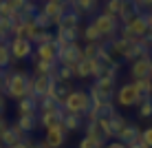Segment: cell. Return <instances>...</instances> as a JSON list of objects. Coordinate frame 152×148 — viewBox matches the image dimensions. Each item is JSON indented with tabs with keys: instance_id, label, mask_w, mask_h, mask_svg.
I'll return each instance as SVG.
<instances>
[{
	"instance_id": "5b68a950",
	"label": "cell",
	"mask_w": 152,
	"mask_h": 148,
	"mask_svg": "<svg viewBox=\"0 0 152 148\" xmlns=\"http://www.w3.org/2000/svg\"><path fill=\"white\" fill-rule=\"evenodd\" d=\"M9 44V53H11V60H27V57L33 55V44L29 40L22 38H11L7 42Z\"/></svg>"
},
{
	"instance_id": "1f68e13d",
	"label": "cell",
	"mask_w": 152,
	"mask_h": 148,
	"mask_svg": "<svg viewBox=\"0 0 152 148\" xmlns=\"http://www.w3.org/2000/svg\"><path fill=\"white\" fill-rule=\"evenodd\" d=\"M139 115L141 117H152V99H145V102L139 104Z\"/></svg>"
},
{
	"instance_id": "30bf717a",
	"label": "cell",
	"mask_w": 152,
	"mask_h": 148,
	"mask_svg": "<svg viewBox=\"0 0 152 148\" xmlns=\"http://www.w3.org/2000/svg\"><path fill=\"white\" fill-rule=\"evenodd\" d=\"M24 137H27V135H24L22 130L13 124V126H7V128L2 130V135H0V144H2V148H11L13 144L22 141Z\"/></svg>"
},
{
	"instance_id": "83f0119b",
	"label": "cell",
	"mask_w": 152,
	"mask_h": 148,
	"mask_svg": "<svg viewBox=\"0 0 152 148\" xmlns=\"http://www.w3.org/2000/svg\"><path fill=\"white\" fill-rule=\"evenodd\" d=\"M38 33H40V29L33 24V20H24V40H29L31 44H33V40L38 38Z\"/></svg>"
},
{
	"instance_id": "7c38bea8",
	"label": "cell",
	"mask_w": 152,
	"mask_h": 148,
	"mask_svg": "<svg viewBox=\"0 0 152 148\" xmlns=\"http://www.w3.org/2000/svg\"><path fill=\"white\" fill-rule=\"evenodd\" d=\"M99 64H102L99 60H86L84 57L80 64L75 66V77H82V80L84 77H95L97 71H99Z\"/></svg>"
},
{
	"instance_id": "b9f144b4",
	"label": "cell",
	"mask_w": 152,
	"mask_h": 148,
	"mask_svg": "<svg viewBox=\"0 0 152 148\" xmlns=\"http://www.w3.org/2000/svg\"><path fill=\"white\" fill-rule=\"evenodd\" d=\"M150 86H152V77H150Z\"/></svg>"
},
{
	"instance_id": "6da1fadb",
	"label": "cell",
	"mask_w": 152,
	"mask_h": 148,
	"mask_svg": "<svg viewBox=\"0 0 152 148\" xmlns=\"http://www.w3.org/2000/svg\"><path fill=\"white\" fill-rule=\"evenodd\" d=\"M27 82H29V73L24 71H9V77H7V97L20 102L22 97H27Z\"/></svg>"
},
{
	"instance_id": "ab89813d",
	"label": "cell",
	"mask_w": 152,
	"mask_h": 148,
	"mask_svg": "<svg viewBox=\"0 0 152 148\" xmlns=\"http://www.w3.org/2000/svg\"><path fill=\"white\" fill-rule=\"evenodd\" d=\"M104 148H126L124 144H119V141H113V144H106Z\"/></svg>"
},
{
	"instance_id": "60d3db41",
	"label": "cell",
	"mask_w": 152,
	"mask_h": 148,
	"mask_svg": "<svg viewBox=\"0 0 152 148\" xmlns=\"http://www.w3.org/2000/svg\"><path fill=\"white\" fill-rule=\"evenodd\" d=\"M4 106H7V102H4V97H2V93H0V115L4 113Z\"/></svg>"
},
{
	"instance_id": "f35d334b",
	"label": "cell",
	"mask_w": 152,
	"mask_h": 148,
	"mask_svg": "<svg viewBox=\"0 0 152 148\" xmlns=\"http://www.w3.org/2000/svg\"><path fill=\"white\" fill-rule=\"evenodd\" d=\"M7 126L9 124H7V119H4V115H0V135H2V130L7 128Z\"/></svg>"
},
{
	"instance_id": "d6a6232c",
	"label": "cell",
	"mask_w": 152,
	"mask_h": 148,
	"mask_svg": "<svg viewBox=\"0 0 152 148\" xmlns=\"http://www.w3.org/2000/svg\"><path fill=\"white\" fill-rule=\"evenodd\" d=\"M77 148H104V144H99V141L91 139V137H84V139L80 141V146Z\"/></svg>"
},
{
	"instance_id": "7402d4cb",
	"label": "cell",
	"mask_w": 152,
	"mask_h": 148,
	"mask_svg": "<svg viewBox=\"0 0 152 148\" xmlns=\"http://www.w3.org/2000/svg\"><path fill=\"white\" fill-rule=\"evenodd\" d=\"M134 88H137V95L141 102H145V99H152V86H150V80H137L132 82Z\"/></svg>"
},
{
	"instance_id": "9c48e42d",
	"label": "cell",
	"mask_w": 152,
	"mask_h": 148,
	"mask_svg": "<svg viewBox=\"0 0 152 148\" xmlns=\"http://www.w3.org/2000/svg\"><path fill=\"white\" fill-rule=\"evenodd\" d=\"M66 9H69V2H62V0H49V2H44V7H42L40 11H44L55 22V27H57V20L64 15Z\"/></svg>"
},
{
	"instance_id": "d4e9b609",
	"label": "cell",
	"mask_w": 152,
	"mask_h": 148,
	"mask_svg": "<svg viewBox=\"0 0 152 148\" xmlns=\"http://www.w3.org/2000/svg\"><path fill=\"white\" fill-rule=\"evenodd\" d=\"M84 38H86L88 44H104V35L99 33L93 24H88V27L84 29Z\"/></svg>"
},
{
	"instance_id": "836d02e7",
	"label": "cell",
	"mask_w": 152,
	"mask_h": 148,
	"mask_svg": "<svg viewBox=\"0 0 152 148\" xmlns=\"http://www.w3.org/2000/svg\"><path fill=\"white\" fill-rule=\"evenodd\" d=\"M141 141L145 144V148H152V126L145 130H141Z\"/></svg>"
},
{
	"instance_id": "7bdbcfd3",
	"label": "cell",
	"mask_w": 152,
	"mask_h": 148,
	"mask_svg": "<svg viewBox=\"0 0 152 148\" xmlns=\"http://www.w3.org/2000/svg\"><path fill=\"white\" fill-rule=\"evenodd\" d=\"M150 62H152V53H150Z\"/></svg>"
},
{
	"instance_id": "5bb4252c",
	"label": "cell",
	"mask_w": 152,
	"mask_h": 148,
	"mask_svg": "<svg viewBox=\"0 0 152 148\" xmlns=\"http://www.w3.org/2000/svg\"><path fill=\"white\" fill-rule=\"evenodd\" d=\"M80 11H77L75 7H71L64 11V15H62L60 20H57V29H71V27H80Z\"/></svg>"
},
{
	"instance_id": "ffe728a7",
	"label": "cell",
	"mask_w": 152,
	"mask_h": 148,
	"mask_svg": "<svg viewBox=\"0 0 152 148\" xmlns=\"http://www.w3.org/2000/svg\"><path fill=\"white\" fill-rule=\"evenodd\" d=\"M126 4H128L126 0H108V2L104 4V13L110 15V18H117V15H121Z\"/></svg>"
},
{
	"instance_id": "f546056e",
	"label": "cell",
	"mask_w": 152,
	"mask_h": 148,
	"mask_svg": "<svg viewBox=\"0 0 152 148\" xmlns=\"http://www.w3.org/2000/svg\"><path fill=\"white\" fill-rule=\"evenodd\" d=\"M71 7H75L77 11H95L97 2H95V0H77V2L71 4Z\"/></svg>"
},
{
	"instance_id": "4fadbf2b",
	"label": "cell",
	"mask_w": 152,
	"mask_h": 148,
	"mask_svg": "<svg viewBox=\"0 0 152 148\" xmlns=\"http://www.w3.org/2000/svg\"><path fill=\"white\" fill-rule=\"evenodd\" d=\"M62 117H64V108L57 106L55 110H51V113H42L38 117V124H42L46 130H49V128H53V126L62 124Z\"/></svg>"
},
{
	"instance_id": "4316f807",
	"label": "cell",
	"mask_w": 152,
	"mask_h": 148,
	"mask_svg": "<svg viewBox=\"0 0 152 148\" xmlns=\"http://www.w3.org/2000/svg\"><path fill=\"white\" fill-rule=\"evenodd\" d=\"M11 64V53H9V44L7 42H0V68L7 71Z\"/></svg>"
},
{
	"instance_id": "7a4b0ae2",
	"label": "cell",
	"mask_w": 152,
	"mask_h": 148,
	"mask_svg": "<svg viewBox=\"0 0 152 148\" xmlns=\"http://www.w3.org/2000/svg\"><path fill=\"white\" fill-rule=\"evenodd\" d=\"M64 113L69 115H77V117H82V115L88 113V108H91V97H88L86 91H73L69 97H66L64 102Z\"/></svg>"
},
{
	"instance_id": "ba28073f",
	"label": "cell",
	"mask_w": 152,
	"mask_h": 148,
	"mask_svg": "<svg viewBox=\"0 0 152 148\" xmlns=\"http://www.w3.org/2000/svg\"><path fill=\"white\" fill-rule=\"evenodd\" d=\"M33 62H46V64H57V44L51 42V44L38 46L33 51Z\"/></svg>"
},
{
	"instance_id": "74e56055",
	"label": "cell",
	"mask_w": 152,
	"mask_h": 148,
	"mask_svg": "<svg viewBox=\"0 0 152 148\" xmlns=\"http://www.w3.org/2000/svg\"><path fill=\"white\" fill-rule=\"evenodd\" d=\"M143 44L148 46V49L152 46V31H148V33H145V38H143Z\"/></svg>"
},
{
	"instance_id": "ac0fdd59",
	"label": "cell",
	"mask_w": 152,
	"mask_h": 148,
	"mask_svg": "<svg viewBox=\"0 0 152 148\" xmlns=\"http://www.w3.org/2000/svg\"><path fill=\"white\" fill-rule=\"evenodd\" d=\"M139 135H141V130H139L134 124H126V126H124V130L119 133V137H117V139H119V144L128 146V144H132V141L137 139Z\"/></svg>"
},
{
	"instance_id": "44dd1931",
	"label": "cell",
	"mask_w": 152,
	"mask_h": 148,
	"mask_svg": "<svg viewBox=\"0 0 152 148\" xmlns=\"http://www.w3.org/2000/svg\"><path fill=\"white\" fill-rule=\"evenodd\" d=\"M62 126H64V130H66V133H77V130L82 128V117L64 113V117H62Z\"/></svg>"
},
{
	"instance_id": "52a82bcc",
	"label": "cell",
	"mask_w": 152,
	"mask_h": 148,
	"mask_svg": "<svg viewBox=\"0 0 152 148\" xmlns=\"http://www.w3.org/2000/svg\"><path fill=\"white\" fill-rule=\"evenodd\" d=\"M130 73H132L134 82H137V80H150V77H152V62H150V55L134 60L132 66H130Z\"/></svg>"
},
{
	"instance_id": "e575fe53",
	"label": "cell",
	"mask_w": 152,
	"mask_h": 148,
	"mask_svg": "<svg viewBox=\"0 0 152 148\" xmlns=\"http://www.w3.org/2000/svg\"><path fill=\"white\" fill-rule=\"evenodd\" d=\"M33 144H35V141L31 139V137H24L22 141H18V144H13L11 148H33Z\"/></svg>"
},
{
	"instance_id": "e0dca14e",
	"label": "cell",
	"mask_w": 152,
	"mask_h": 148,
	"mask_svg": "<svg viewBox=\"0 0 152 148\" xmlns=\"http://www.w3.org/2000/svg\"><path fill=\"white\" fill-rule=\"evenodd\" d=\"M35 80V93H33V97H35V102H40V99H44L46 97V93H49V88H51V82H53V77H33Z\"/></svg>"
},
{
	"instance_id": "8d00e7d4",
	"label": "cell",
	"mask_w": 152,
	"mask_h": 148,
	"mask_svg": "<svg viewBox=\"0 0 152 148\" xmlns=\"http://www.w3.org/2000/svg\"><path fill=\"white\" fill-rule=\"evenodd\" d=\"M143 18H145V24H148V31H152V11H145Z\"/></svg>"
},
{
	"instance_id": "d590c367",
	"label": "cell",
	"mask_w": 152,
	"mask_h": 148,
	"mask_svg": "<svg viewBox=\"0 0 152 148\" xmlns=\"http://www.w3.org/2000/svg\"><path fill=\"white\" fill-rule=\"evenodd\" d=\"M126 148H145V144H143V141H141V135L137 137V139H134L132 141V144H128V146H126Z\"/></svg>"
},
{
	"instance_id": "8fae6325",
	"label": "cell",
	"mask_w": 152,
	"mask_h": 148,
	"mask_svg": "<svg viewBox=\"0 0 152 148\" xmlns=\"http://www.w3.org/2000/svg\"><path fill=\"white\" fill-rule=\"evenodd\" d=\"M44 141L49 144V148H60V146L66 141V130H64V126L57 124V126H53V128H49V130H46V135H44Z\"/></svg>"
},
{
	"instance_id": "9a60e30c",
	"label": "cell",
	"mask_w": 152,
	"mask_h": 148,
	"mask_svg": "<svg viewBox=\"0 0 152 148\" xmlns=\"http://www.w3.org/2000/svg\"><path fill=\"white\" fill-rule=\"evenodd\" d=\"M15 126H18V128L22 130L24 135L33 133L35 126H38V115H18V121H15Z\"/></svg>"
},
{
	"instance_id": "d6986e66",
	"label": "cell",
	"mask_w": 152,
	"mask_h": 148,
	"mask_svg": "<svg viewBox=\"0 0 152 148\" xmlns=\"http://www.w3.org/2000/svg\"><path fill=\"white\" fill-rule=\"evenodd\" d=\"M15 108H18V115H38V102L33 97H22Z\"/></svg>"
},
{
	"instance_id": "277c9868",
	"label": "cell",
	"mask_w": 152,
	"mask_h": 148,
	"mask_svg": "<svg viewBox=\"0 0 152 148\" xmlns=\"http://www.w3.org/2000/svg\"><path fill=\"white\" fill-rule=\"evenodd\" d=\"M91 24L104 35V38H110V40H115V33H117V29H119L117 18H110V15H106V13H99Z\"/></svg>"
},
{
	"instance_id": "cb8c5ba5",
	"label": "cell",
	"mask_w": 152,
	"mask_h": 148,
	"mask_svg": "<svg viewBox=\"0 0 152 148\" xmlns=\"http://www.w3.org/2000/svg\"><path fill=\"white\" fill-rule=\"evenodd\" d=\"M108 121H110V137H119V133H121L124 126H126V119L119 113H113L108 117Z\"/></svg>"
},
{
	"instance_id": "603a6c76",
	"label": "cell",
	"mask_w": 152,
	"mask_h": 148,
	"mask_svg": "<svg viewBox=\"0 0 152 148\" xmlns=\"http://www.w3.org/2000/svg\"><path fill=\"white\" fill-rule=\"evenodd\" d=\"M31 20H33V24H35V27H38L40 31H49V29L55 24V22H53V20H51L44 11H35V15H33Z\"/></svg>"
},
{
	"instance_id": "f1b7e54d",
	"label": "cell",
	"mask_w": 152,
	"mask_h": 148,
	"mask_svg": "<svg viewBox=\"0 0 152 148\" xmlns=\"http://www.w3.org/2000/svg\"><path fill=\"white\" fill-rule=\"evenodd\" d=\"M51 42H55V35L51 33V31H40L38 38L33 40L35 46H44V44H51Z\"/></svg>"
},
{
	"instance_id": "8992f818",
	"label": "cell",
	"mask_w": 152,
	"mask_h": 148,
	"mask_svg": "<svg viewBox=\"0 0 152 148\" xmlns=\"http://www.w3.org/2000/svg\"><path fill=\"white\" fill-rule=\"evenodd\" d=\"M115 97H117V104L124 106V108H130V106H134V104H141L134 84H124V86H119V91L115 93Z\"/></svg>"
},
{
	"instance_id": "4dcf8cb0",
	"label": "cell",
	"mask_w": 152,
	"mask_h": 148,
	"mask_svg": "<svg viewBox=\"0 0 152 148\" xmlns=\"http://www.w3.org/2000/svg\"><path fill=\"white\" fill-rule=\"evenodd\" d=\"M55 108H57V104L53 102V99H49V97H44V99H40V102H38L40 115H42V113H51V110H55Z\"/></svg>"
},
{
	"instance_id": "2e32d148",
	"label": "cell",
	"mask_w": 152,
	"mask_h": 148,
	"mask_svg": "<svg viewBox=\"0 0 152 148\" xmlns=\"http://www.w3.org/2000/svg\"><path fill=\"white\" fill-rule=\"evenodd\" d=\"M126 29H128L130 33L134 35V38H145V33H148V24H145V18H143V15H137V18H134L130 24H126Z\"/></svg>"
},
{
	"instance_id": "3957f363",
	"label": "cell",
	"mask_w": 152,
	"mask_h": 148,
	"mask_svg": "<svg viewBox=\"0 0 152 148\" xmlns=\"http://www.w3.org/2000/svg\"><path fill=\"white\" fill-rule=\"evenodd\" d=\"M82 60H84V53L77 42L64 46V49H57V64H62V66H77Z\"/></svg>"
},
{
	"instance_id": "484cf974",
	"label": "cell",
	"mask_w": 152,
	"mask_h": 148,
	"mask_svg": "<svg viewBox=\"0 0 152 148\" xmlns=\"http://www.w3.org/2000/svg\"><path fill=\"white\" fill-rule=\"evenodd\" d=\"M53 77L57 82H71L73 77H75V66H57Z\"/></svg>"
}]
</instances>
